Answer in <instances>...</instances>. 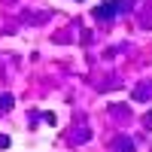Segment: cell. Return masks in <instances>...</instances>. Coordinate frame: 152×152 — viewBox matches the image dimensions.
I'll return each instance as SVG.
<instances>
[{
	"instance_id": "cell-1",
	"label": "cell",
	"mask_w": 152,
	"mask_h": 152,
	"mask_svg": "<svg viewBox=\"0 0 152 152\" xmlns=\"http://www.w3.org/2000/svg\"><path fill=\"white\" fill-rule=\"evenodd\" d=\"M125 3H128V0H104V3L94 9V15L97 18H113L119 12V6H125Z\"/></svg>"
},
{
	"instance_id": "cell-2",
	"label": "cell",
	"mask_w": 152,
	"mask_h": 152,
	"mask_svg": "<svg viewBox=\"0 0 152 152\" xmlns=\"http://www.w3.org/2000/svg\"><path fill=\"white\" fill-rule=\"evenodd\" d=\"M9 104H12V94H3V97H0V110H6Z\"/></svg>"
},
{
	"instance_id": "cell-3",
	"label": "cell",
	"mask_w": 152,
	"mask_h": 152,
	"mask_svg": "<svg viewBox=\"0 0 152 152\" xmlns=\"http://www.w3.org/2000/svg\"><path fill=\"white\" fill-rule=\"evenodd\" d=\"M131 149H134V146H131L128 140H122V143H119V152H131Z\"/></svg>"
}]
</instances>
